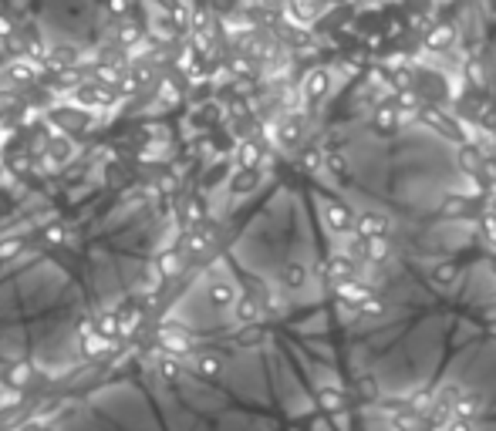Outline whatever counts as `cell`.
<instances>
[{"label": "cell", "instance_id": "8992f818", "mask_svg": "<svg viewBox=\"0 0 496 431\" xmlns=\"http://www.w3.org/2000/svg\"><path fill=\"white\" fill-rule=\"evenodd\" d=\"M51 61H55V64H75V48H55V51H51Z\"/></svg>", "mask_w": 496, "mask_h": 431}, {"label": "cell", "instance_id": "7c38bea8", "mask_svg": "<svg viewBox=\"0 0 496 431\" xmlns=\"http://www.w3.org/2000/svg\"><path fill=\"white\" fill-rule=\"evenodd\" d=\"M24 431H51V428H44V425H34V428H24Z\"/></svg>", "mask_w": 496, "mask_h": 431}, {"label": "cell", "instance_id": "ba28073f", "mask_svg": "<svg viewBox=\"0 0 496 431\" xmlns=\"http://www.w3.org/2000/svg\"><path fill=\"white\" fill-rule=\"evenodd\" d=\"M159 266H162V273H176V266H179V260H176V256H162V260H159Z\"/></svg>", "mask_w": 496, "mask_h": 431}, {"label": "cell", "instance_id": "7a4b0ae2", "mask_svg": "<svg viewBox=\"0 0 496 431\" xmlns=\"http://www.w3.org/2000/svg\"><path fill=\"white\" fill-rule=\"evenodd\" d=\"M75 155V145L64 138V135H57V138H51V145H48V162H55V166H61V162H68Z\"/></svg>", "mask_w": 496, "mask_h": 431}, {"label": "cell", "instance_id": "9c48e42d", "mask_svg": "<svg viewBox=\"0 0 496 431\" xmlns=\"http://www.w3.org/2000/svg\"><path fill=\"white\" fill-rule=\"evenodd\" d=\"M112 10L115 14H125L129 10V0H112Z\"/></svg>", "mask_w": 496, "mask_h": 431}, {"label": "cell", "instance_id": "4fadbf2b", "mask_svg": "<svg viewBox=\"0 0 496 431\" xmlns=\"http://www.w3.org/2000/svg\"><path fill=\"white\" fill-rule=\"evenodd\" d=\"M0 145H3V138H0Z\"/></svg>", "mask_w": 496, "mask_h": 431}, {"label": "cell", "instance_id": "52a82bcc", "mask_svg": "<svg viewBox=\"0 0 496 431\" xmlns=\"http://www.w3.org/2000/svg\"><path fill=\"white\" fill-rule=\"evenodd\" d=\"M17 249H20V240H3V243H0V260H3V256H14Z\"/></svg>", "mask_w": 496, "mask_h": 431}, {"label": "cell", "instance_id": "5b68a950", "mask_svg": "<svg viewBox=\"0 0 496 431\" xmlns=\"http://www.w3.org/2000/svg\"><path fill=\"white\" fill-rule=\"evenodd\" d=\"M108 344H112V340L105 337V334H92V337H88V344H85V354H88V357H98L101 351H105V347H108Z\"/></svg>", "mask_w": 496, "mask_h": 431}, {"label": "cell", "instance_id": "277c9868", "mask_svg": "<svg viewBox=\"0 0 496 431\" xmlns=\"http://www.w3.org/2000/svg\"><path fill=\"white\" fill-rule=\"evenodd\" d=\"M27 377H31V364H17V367L3 377V381H7V384L17 391V388H24V384H27Z\"/></svg>", "mask_w": 496, "mask_h": 431}, {"label": "cell", "instance_id": "8fae6325", "mask_svg": "<svg viewBox=\"0 0 496 431\" xmlns=\"http://www.w3.org/2000/svg\"><path fill=\"white\" fill-rule=\"evenodd\" d=\"M7 34H10V20L0 17V38H7Z\"/></svg>", "mask_w": 496, "mask_h": 431}, {"label": "cell", "instance_id": "3957f363", "mask_svg": "<svg viewBox=\"0 0 496 431\" xmlns=\"http://www.w3.org/2000/svg\"><path fill=\"white\" fill-rule=\"evenodd\" d=\"M3 78L7 81H31L34 78V64L31 61H14L10 68H3Z\"/></svg>", "mask_w": 496, "mask_h": 431}, {"label": "cell", "instance_id": "30bf717a", "mask_svg": "<svg viewBox=\"0 0 496 431\" xmlns=\"http://www.w3.org/2000/svg\"><path fill=\"white\" fill-rule=\"evenodd\" d=\"M61 236H64V233H61V229H55V226L48 229V240H51V243H61Z\"/></svg>", "mask_w": 496, "mask_h": 431}, {"label": "cell", "instance_id": "6da1fadb", "mask_svg": "<svg viewBox=\"0 0 496 431\" xmlns=\"http://www.w3.org/2000/svg\"><path fill=\"white\" fill-rule=\"evenodd\" d=\"M331 169L362 216L399 229H429L476 192L456 145L425 125L355 131L331 152Z\"/></svg>", "mask_w": 496, "mask_h": 431}]
</instances>
